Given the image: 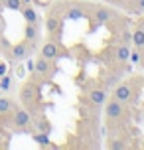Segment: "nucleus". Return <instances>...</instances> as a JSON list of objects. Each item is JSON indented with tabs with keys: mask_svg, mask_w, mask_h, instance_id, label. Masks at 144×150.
Here are the masks:
<instances>
[{
	"mask_svg": "<svg viewBox=\"0 0 144 150\" xmlns=\"http://www.w3.org/2000/svg\"><path fill=\"white\" fill-rule=\"evenodd\" d=\"M2 34H6V20H4V16L0 14V36Z\"/></svg>",
	"mask_w": 144,
	"mask_h": 150,
	"instance_id": "nucleus-23",
	"label": "nucleus"
},
{
	"mask_svg": "<svg viewBox=\"0 0 144 150\" xmlns=\"http://www.w3.org/2000/svg\"><path fill=\"white\" fill-rule=\"evenodd\" d=\"M34 55H36V50H34L26 40H22V42H16V44L8 45L6 53H4L2 57L8 61L10 67H14L18 63H22V61H28L30 57H34Z\"/></svg>",
	"mask_w": 144,
	"mask_h": 150,
	"instance_id": "nucleus-11",
	"label": "nucleus"
},
{
	"mask_svg": "<svg viewBox=\"0 0 144 150\" xmlns=\"http://www.w3.org/2000/svg\"><path fill=\"white\" fill-rule=\"evenodd\" d=\"M132 47H144V28L132 22Z\"/></svg>",
	"mask_w": 144,
	"mask_h": 150,
	"instance_id": "nucleus-19",
	"label": "nucleus"
},
{
	"mask_svg": "<svg viewBox=\"0 0 144 150\" xmlns=\"http://www.w3.org/2000/svg\"><path fill=\"white\" fill-rule=\"evenodd\" d=\"M4 10H6V8H4V4H2V0H0V14H4Z\"/></svg>",
	"mask_w": 144,
	"mask_h": 150,
	"instance_id": "nucleus-24",
	"label": "nucleus"
},
{
	"mask_svg": "<svg viewBox=\"0 0 144 150\" xmlns=\"http://www.w3.org/2000/svg\"><path fill=\"white\" fill-rule=\"evenodd\" d=\"M119 12H121V10H116V8H114L113 4H109V2L89 0L87 14H85V20H87V32H89V34H95L99 28H105L107 24L111 22Z\"/></svg>",
	"mask_w": 144,
	"mask_h": 150,
	"instance_id": "nucleus-6",
	"label": "nucleus"
},
{
	"mask_svg": "<svg viewBox=\"0 0 144 150\" xmlns=\"http://www.w3.org/2000/svg\"><path fill=\"white\" fill-rule=\"evenodd\" d=\"M130 50H132V45L128 44L107 40L105 45L93 55V59H97V63L105 65V67H122V65L130 63Z\"/></svg>",
	"mask_w": 144,
	"mask_h": 150,
	"instance_id": "nucleus-4",
	"label": "nucleus"
},
{
	"mask_svg": "<svg viewBox=\"0 0 144 150\" xmlns=\"http://www.w3.org/2000/svg\"><path fill=\"white\" fill-rule=\"evenodd\" d=\"M32 122H34V130L36 132H46V134L53 132V125H52V120L47 119L46 112H40L36 117H32Z\"/></svg>",
	"mask_w": 144,
	"mask_h": 150,
	"instance_id": "nucleus-15",
	"label": "nucleus"
},
{
	"mask_svg": "<svg viewBox=\"0 0 144 150\" xmlns=\"http://www.w3.org/2000/svg\"><path fill=\"white\" fill-rule=\"evenodd\" d=\"M105 28L109 30V40L132 45V16L119 12Z\"/></svg>",
	"mask_w": 144,
	"mask_h": 150,
	"instance_id": "nucleus-8",
	"label": "nucleus"
},
{
	"mask_svg": "<svg viewBox=\"0 0 144 150\" xmlns=\"http://www.w3.org/2000/svg\"><path fill=\"white\" fill-rule=\"evenodd\" d=\"M77 87H79V97L77 99H83L87 103H91L95 107H105V103L111 97V91L107 89L103 83L99 81L97 77H85L83 73V81L81 79H75Z\"/></svg>",
	"mask_w": 144,
	"mask_h": 150,
	"instance_id": "nucleus-7",
	"label": "nucleus"
},
{
	"mask_svg": "<svg viewBox=\"0 0 144 150\" xmlns=\"http://www.w3.org/2000/svg\"><path fill=\"white\" fill-rule=\"evenodd\" d=\"M128 105H124L116 99L109 97V101L103 107V122L105 128H116V127H132L134 115Z\"/></svg>",
	"mask_w": 144,
	"mask_h": 150,
	"instance_id": "nucleus-5",
	"label": "nucleus"
},
{
	"mask_svg": "<svg viewBox=\"0 0 144 150\" xmlns=\"http://www.w3.org/2000/svg\"><path fill=\"white\" fill-rule=\"evenodd\" d=\"M142 91H144V75H126L122 81H119L111 89V97L128 105L134 111L136 107H140Z\"/></svg>",
	"mask_w": 144,
	"mask_h": 150,
	"instance_id": "nucleus-2",
	"label": "nucleus"
},
{
	"mask_svg": "<svg viewBox=\"0 0 144 150\" xmlns=\"http://www.w3.org/2000/svg\"><path fill=\"white\" fill-rule=\"evenodd\" d=\"M24 40L38 52L40 44L44 40V32H42V22H26L24 26Z\"/></svg>",
	"mask_w": 144,
	"mask_h": 150,
	"instance_id": "nucleus-13",
	"label": "nucleus"
},
{
	"mask_svg": "<svg viewBox=\"0 0 144 150\" xmlns=\"http://www.w3.org/2000/svg\"><path fill=\"white\" fill-rule=\"evenodd\" d=\"M57 73H59V65H57L55 59H47V57L40 55V53H38V57H34V67L30 71V77L34 81H38L40 85L46 87L55 79Z\"/></svg>",
	"mask_w": 144,
	"mask_h": 150,
	"instance_id": "nucleus-10",
	"label": "nucleus"
},
{
	"mask_svg": "<svg viewBox=\"0 0 144 150\" xmlns=\"http://www.w3.org/2000/svg\"><path fill=\"white\" fill-rule=\"evenodd\" d=\"M8 69H10L8 61L4 59V57H0V77H2V75H6V73H8Z\"/></svg>",
	"mask_w": 144,
	"mask_h": 150,
	"instance_id": "nucleus-22",
	"label": "nucleus"
},
{
	"mask_svg": "<svg viewBox=\"0 0 144 150\" xmlns=\"http://www.w3.org/2000/svg\"><path fill=\"white\" fill-rule=\"evenodd\" d=\"M2 4L6 10H14V12H20V8L24 6L22 0H2Z\"/></svg>",
	"mask_w": 144,
	"mask_h": 150,
	"instance_id": "nucleus-21",
	"label": "nucleus"
},
{
	"mask_svg": "<svg viewBox=\"0 0 144 150\" xmlns=\"http://www.w3.org/2000/svg\"><path fill=\"white\" fill-rule=\"evenodd\" d=\"M18 105H20V103H16L8 93L0 95V117H4V115H8V112H12Z\"/></svg>",
	"mask_w": 144,
	"mask_h": 150,
	"instance_id": "nucleus-17",
	"label": "nucleus"
},
{
	"mask_svg": "<svg viewBox=\"0 0 144 150\" xmlns=\"http://www.w3.org/2000/svg\"><path fill=\"white\" fill-rule=\"evenodd\" d=\"M44 28L47 32V38L59 40L63 42V28H65V18L59 10V2L52 0V4H47L46 16H44Z\"/></svg>",
	"mask_w": 144,
	"mask_h": 150,
	"instance_id": "nucleus-9",
	"label": "nucleus"
},
{
	"mask_svg": "<svg viewBox=\"0 0 144 150\" xmlns=\"http://www.w3.org/2000/svg\"><path fill=\"white\" fill-rule=\"evenodd\" d=\"M20 14H22L24 22H42V16H40L38 8L34 6V4H24L20 8Z\"/></svg>",
	"mask_w": 144,
	"mask_h": 150,
	"instance_id": "nucleus-16",
	"label": "nucleus"
},
{
	"mask_svg": "<svg viewBox=\"0 0 144 150\" xmlns=\"http://www.w3.org/2000/svg\"><path fill=\"white\" fill-rule=\"evenodd\" d=\"M42 89H44V85L34 81L32 77H26L20 85V89H18V103L30 112L32 117H36L40 112H46V109L49 107V103L44 101Z\"/></svg>",
	"mask_w": 144,
	"mask_h": 150,
	"instance_id": "nucleus-3",
	"label": "nucleus"
},
{
	"mask_svg": "<svg viewBox=\"0 0 144 150\" xmlns=\"http://www.w3.org/2000/svg\"><path fill=\"white\" fill-rule=\"evenodd\" d=\"M93 55H95V53H91L85 45H81V44H75L73 47H71V59H75L83 69H85V65L93 59Z\"/></svg>",
	"mask_w": 144,
	"mask_h": 150,
	"instance_id": "nucleus-14",
	"label": "nucleus"
},
{
	"mask_svg": "<svg viewBox=\"0 0 144 150\" xmlns=\"http://www.w3.org/2000/svg\"><path fill=\"white\" fill-rule=\"evenodd\" d=\"M103 136H101V119H77L75 130L67 134L63 148L73 150H97L103 146Z\"/></svg>",
	"mask_w": 144,
	"mask_h": 150,
	"instance_id": "nucleus-1",
	"label": "nucleus"
},
{
	"mask_svg": "<svg viewBox=\"0 0 144 150\" xmlns=\"http://www.w3.org/2000/svg\"><path fill=\"white\" fill-rule=\"evenodd\" d=\"M0 95H2V91H0Z\"/></svg>",
	"mask_w": 144,
	"mask_h": 150,
	"instance_id": "nucleus-25",
	"label": "nucleus"
},
{
	"mask_svg": "<svg viewBox=\"0 0 144 150\" xmlns=\"http://www.w3.org/2000/svg\"><path fill=\"white\" fill-rule=\"evenodd\" d=\"M38 53L44 55V57H47V59H55V61L71 57V50H69L67 45L63 44V42H59V40H52V38L42 40Z\"/></svg>",
	"mask_w": 144,
	"mask_h": 150,
	"instance_id": "nucleus-12",
	"label": "nucleus"
},
{
	"mask_svg": "<svg viewBox=\"0 0 144 150\" xmlns=\"http://www.w3.org/2000/svg\"><path fill=\"white\" fill-rule=\"evenodd\" d=\"M10 136H12V132L6 127L0 125V148H8L10 146Z\"/></svg>",
	"mask_w": 144,
	"mask_h": 150,
	"instance_id": "nucleus-20",
	"label": "nucleus"
},
{
	"mask_svg": "<svg viewBox=\"0 0 144 150\" xmlns=\"http://www.w3.org/2000/svg\"><path fill=\"white\" fill-rule=\"evenodd\" d=\"M30 136H32V140L38 144V146H42V148H57V146L52 142L49 134H46V132H36V130H34Z\"/></svg>",
	"mask_w": 144,
	"mask_h": 150,
	"instance_id": "nucleus-18",
	"label": "nucleus"
}]
</instances>
